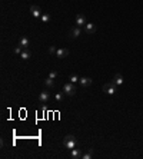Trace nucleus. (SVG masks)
I'll return each instance as SVG.
<instances>
[{
    "label": "nucleus",
    "instance_id": "obj_4",
    "mask_svg": "<svg viewBox=\"0 0 143 159\" xmlns=\"http://www.w3.org/2000/svg\"><path fill=\"white\" fill-rule=\"evenodd\" d=\"M30 13H32V16H33L34 19H39L43 14V11H42V9L39 6H30Z\"/></svg>",
    "mask_w": 143,
    "mask_h": 159
},
{
    "label": "nucleus",
    "instance_id": "obj_11",
    "mask_svg": "<svg viewBox=\"0 0 143 159\" xmlns=\"http://www.w3.org/2000/svg\"><path fill=\"white\" fill-rule=\"evenodd\" d=\"M80 33H82V30H80V26H75V27L70 30V37H72V39H76V37L80 36Z\"/></svg>",
    "mask_w": 143,
    "mask_h": 159
},
{
    "label": "nucleus",
    "instance_id": "obj_19",
    "mask_svg": "<svg viewBox=\"0 0 143 159\" xmlns=\"http://www.w3.org/2000/svg\"><path fill=\"white\" fill-rule=\"evenodd\" d=\"M55 100L60 103V102L63 100V93H56V95H55Z\"/></svg>",
    "mask_w": 143,
    "mask_h": 159
},
{
    "label": "nucleus",
    "instance_id": "obj_3",
    "mask_svg": "<svg viewBox=\"0 0 143 159\" xmlns=\"http://www.w3.org/2000/svg\"><path fill=\"white\" fill-rule=\"evenodd\" d=\"M103 92L107 93V95H115L117 92V86H115L112 82L110 83H106V85L103 86Z\"/></svg>",
    "mask_w": 143,
    "mask_h": 159
},
{
    "label": "nucleus",
    "instance_id": "obj_13",
    "mask_svg": "<svg viewBox=\"0 0 143 159\" xmlns=\"http://www.w3.org/2000/svg\"><path fill=\"white\" fill-rule=\"evenodd\" d=\"M92 82H93V80H92L90 77H80V80H79V83L83 86V87H89V86L92 85Z\"/></svg>",
    "mask_w": 143,
    "mask_h": 159
},
{
    "label": "nucleus",
    "instance_id": "obj_20",
    "mask_svg": "<svg viewBox=\"0 0 143 159\" xmlns=\"http://www.w3.org/2000/svg\"><path fill=\"white\" fill-rule=\"evenodd\" d=\"M49 77H52V79H56V77H57V72H55V70H53V72H50Z\"/></svg>",
    "mask_w": 143,
    "mask_h": 159
},
{
    "label": "nucleus",
    "instance_id": "obj_16",
    "mask_svg": "<svg viewBox=\"0 0 143 159\" xmlns=\"http://www.w3.org/2000/svg\"><path fill=\"white\" fill-rule=\"evenodd\" d=\"M92 156H93V149H89L86 153L82 155V159H92Z\"/></svg>",
    "mask_w": 143,
    "mask_h": 159
},
{
    "label": "nucleus",
    "instance_id": "obj_8",
    "mask_svg": "<svg viewBox=\"0 0 143 159\" xmlns=\"http://www.w3.org/2000/svg\"><path fill=\"white\" fill-rule=\"evenodd\" d=\"M67 54H69V49H66V47H62V49H57V52H56V57L63 59V57H66Z\"/></svg>",
    "mask_w": 143,
    "mask_h": 159
},
{
    "label": "nucleus",
    "instance_id": "obj_5",
    "mask_svg": "<svg viewBox=\"0 0 143 159\" xmlns=\"http://www.w3.org/2000/svg\"><path fill=\"white\" fill-rule=\"evenodd\" d=\"M112 83H113L115 86H122V85H123V76H122L120 73L115 74V76H113V79H112Z\"/></svg>",
    "mask_w": 143,
    "mask_h": 159
},
{
    "label": "nucleus",
    "instance_id": "obj_21",
    "mask_svg": "<svg viewBox=\"0 0 143 159\" xmlns=\"http://www.w3.org/2000/svg\"><path fill=\"white\" fill-rule=\"evenodd\" d=\"M57 52V49H55V46H50L49 47V53H56Z\"/></svg>",
    "mask_w": 143,
    "mask_h": 159
},
{
    "label": "nucleus",
    "instance_id": "obj_18",
    "mask_svg": "<svg viewBox=\"0 0 143 159\" xmlns=\"http://www.w3.org/2000/svg\"><path fill=\"white\" fill-rule=\"evenodd\" d=\"M69 80H70V82H72V83H77V82H79V80H80V77H77L76 74H72V76H70V77H69Z\"/></svg>",
    "mask_w": 143,
    "mask_h": 159
},
{
    "label": "nucleus",
    "instance_id": "obj_15",
    "mask_svg": "<svg viewBox=\"0 0 143 159\" xmlns=\"http://www.w3.org/2000/svg\"><path fill=\"white\" fill-rule=\"evenodd\" d=\"M43 83L46 87H53L55 86V80L52 79V77H47V79H44L43 80Z\"/></svg>",
    "mask_w": 143,
    "mask_h": 159
},
{
    "label": "nucleus",
    "instance_id": "obj_7",
    "mask_svg": "<svg viewBox=\"0 0 143 159\" xmlns=\"http://www.w3.org/2000/svg\"><path fill=\"white\" fill-rule=\"evenodd\" d=\"M85 32L88 33V34H93V33L96 32L95 23H86V24H85Z\"/></svg>",
    "mask_w": 143,
    "mask_h": 159
},
{
    "label": "nucleus",
    "instance_id": "obj_10",
    "mask_svg": "<svg viewBox=\"0 0 143 159\" xmlns=\"http://www.w3.org/2000/svg\"><path fill=\"white\" fill-rule=\"evenodd\" d=\"M19 44L22 46L23 49H29V46H30V40H29V37H26V36L20 37V40H19Z\"/></svg>",
    "mask_w": 143,
    "mask_h": 159
},
{
    "label": "nucleus",
    "instance_id": "obj_9",
    "mask_svg": "<svg viewBox=\"0 0 143 159\" xmlns=\"http://www.w3.org/2000/svg\"><path fill=\"white\" fill-rule=\"evenodd\" d=\"M49 99H50V93L47 92V90H43L40 95H39V100L42 102V103H46V102H49Z\"/></svg>",
    "mask_w": 143,
    "mask_h": 159
},
{
    "label": "nucleus",
    "instance_id": "obj_2",
    "mask_svg": "<svg viewBox=\"0 0 143 159\" xmlns=\"http://www.w3.org/2000/svg\"><path fill=\"white\" fill-rule=\"evenodd\" d=\"M63 92L69 96H75L77 92V87H76V83H72V82H67L63 85Z\"/></svg>",
    "mask_w": 143,
    "mask_h": 159
},
{
    "label": "nucleus",
    "instance_id": "obj_17",
    "mask_svg": "<svg viewBox=\"0 0 143 159\" xmlns=\"http://www.w3.org/2000/svg\"><path fill=\"white\" fill-rule=\"evenodd\" d=\"M40 19H42L43 23H49V20H50V14H49V13H43Z\"/></svg>",
    "mask_w": 143,
    "mask_h": 159
},
{
    "label": "nucleus",
    "instance_id": "obj_14",
    "mask_svg": "<svg viewBox=\"0 0 143 159\" xmlns=\"http://www.w3.org/2000/svg\"><path fill=\"white\" fill-rule=\"evenodd\" d=\"M30 56H32V53L29 52L27 49H23V52L20 53V57H22L23 60H27V59H30Z\"/></svg>",
    "mask_w": 143,
    "mask_h": 159
},
{
    "label": "nucleus",
    "instance_id": "obj_6",
    "mask_svg": "<svg viewBox=\"0 0 143 159\" xmlns=\"http://www.w3.org/2000/svg\"><path fill=\"white\" fill-rule=\"evenodd\" d=\"M86 23H88V21H86L85 14H80V13L76 14V26H80V27H82V26H85Z\"/></svg>",
    "mask_w": 143,
    "mask_h": 159
},
{
    "label": "nucleus",
    "instance_id": "obj_1",
    "mask_svg": "<svg viewBox=\"0 0 143 159\" xmlns=\"http://www.w3.org/2000/svg\"><path fill=\"white\" fill-rule=\"evenodd\" d=\"M63 145H65L66 149H70V150H72V149L76 148L77 140L73 135H67V136H65V139H63Z\"/></svg>",
    "mask_w": 143,
    "mask_h": 159
},
{
    "label": "nucleus",
    "instance_id": "obj_12",
    "mask_svg": "<svg viewBox=\"0 0 143 159\" xmlns=\"http://www.w3.org/2000/svg\"><path fill=\"white\" fill-rule=\"evenodd\" d=\"M82 149H72L70 150V158H73V159H79V158H82Z\"/></svg>",
    "mask_w": 143,
    "mask_h": 159
}]
</instances>
